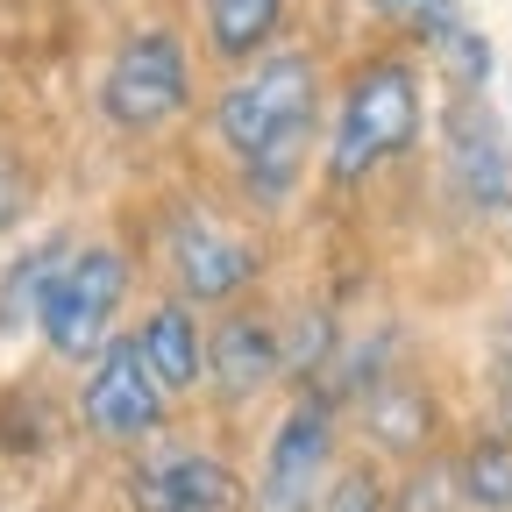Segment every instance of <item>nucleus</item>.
I'll use <instances>...</instances> for the list:
<instances>
[{
  "label": "nucleus",
  "mask_w": 512,
  "mask_h": 512,
  "mask_svg": "<svg viewBox=\"0 0 512 512\" xmlns=\"http://www.w3.org/2000/svg\"><path fill=\"white\" fill-rule=\"evenodd\" d=\"M313 114H320V72L306 50H264L235 64V79L214 100V143L235 157L242 185L264 207H285L299 164L313 150Z\"/></svg>",
  "instance_id": "1"
},
{
  "label": "nucleus",
  "mask_w": 512,
  "mask_h": 512,
  "mask_svg": "<svg viewBox=\"0 0 512 512\" xmlns=\"http://www.w3.org/2000/svg\"><path fill=\"white\" fill-rule=\"evenodd\" d=\"M420 143V72L406 57H370L342 93L328 136V185H363L377 164H392Z\"/></svg>",
  "instance_id": "2"
},
{
  "label": "nucleus",
  "mask_w": 512,
  "mask_h": 512,
  "mask_svg": "<svg viewBox=\"0 0 512 512\" xmlns=\"http://www.w3.org/2000/svg\"><path fill=\"white\" fill-rule=\"evenodd\" d=\"M192 100V50L178 29L143 22L128 29L107 57V79H100V114L121 128V136H157L164 121H178Z\"/></svg>",
  "instance_id": "3"
},
{
  "label": "nucleus",
  "mask_w": 512,
  "mask_h": 512,
  "mask_svg": "<svg viewBox=\"0 0 512 512\" xmlns=\"http://www.w3.org/2000/svg\"><path fill=\"white\" fill-rule=\"evenodd\" d=\"M128 306V256L107 249V242H86L57 264L43 306H36V328L50 342V356L64 363H93L107 342H114V320Z\"/></svg>",
  "instance_id": "4"
},
{
  "label": "nucleus",
  "mask_w": 512,
  "mask_h": 512,
  "mask_svg": "<svg viewBox=\"0 0 512 512\" xmlns=\"http://www.w3.org/2000/svg\"><path fill=\"white\" fill-rule=\"evenodd\" d=\"M164 406H171V399H164V384L150 377L136 335H114V342L93 356L86 384H79V420H86V434L121 441V448L150 441V434L164 427Z\"/></svg>",
  "instance_id": "5"
},
{
  "label": "nucleus",
  "mask_w": 512,
  "mask_h": 512,
  "mask_svg": "<svg viewBox=\"0 0 512 512\" xmlns=\"http://www.w3.org/2000/svg\"><path fill=\"white\" fill-rule=\"evenodd\" d=\"M328 463H335V406L328 392H299L264 441V484H256L264 512H306L328 491Z\"/></svg>",
  "instance_id": "6"
},
{
  "label": "nucleus",
  "mask_w": 512,
  "mask_h": 512,
  "mask_svg": "<svg viewBox=\"0 0 512 512\" xmlns=\"http://www.w3.org/2000/svg\"><path fill=\"white\" fill-rule=\"evenodd\" d=\"M164 264L178 278L185 299H200V306H228L235 292L256 285V271H264V249H256L242 228L214 221V214H178L171 235H164Z\"/></svg>",
  "instance_id": "7"
},
{
  "label": "nucleus",
  "mask_w": 512,
  "mask_h": 512,
  "mask_svg": "<svg viewBox=\"0 0 512 512\" xmlns=\"http://www.w3.org/2000/svg\"><path fill=\"white\" fill-rule=\"evenodd\" d=\"M136 512H242V484L207 448H157L128 470Z\"/></svg>",
  "instance_id": "8"
},
{
  "label": "nucleus",
  "mask_w": 512,
  "mask_h": 512,
  "mask_svg": "<svg viewBox=\"0 0 512 512\" xmlns=\"http://www.w3.org/2000/svg\"><path fill=\"white\" fill-rule=\"evenodd\" d=\"M448 171H456V192L470 207L484 214L512 207V143L498 114L484 107V93H456V107H448Z\"/></svg>",
  "instance_id": "9"
},
{
  "label": "nucleus",
  "mask_w": 512,
  "mask_h": 512,
  "mask_svg": "<svg viewBox=\"0 0 512 512\" xmlns=\"http://www.w3.org/2000/svg\"><path fill=\"white\" fill-rule=\"evenodd\" d=\"M207 377L221 384L228 406H249L264 399L271 384L285 377V335L271 328L264 313H221V328L207 335Z\"/></svg>",
  "instance_id": "10"
},
{
  "label": "nucleus",
  "mask_w": 512,
  "mask_h": 512,
  "mask_svg": "<svg viewBox=\"0 0 512 512\" xmlns=\"http://www.w3.org/2000/svg\"><path fill=\"white\" fill-rule=\"evenodd\" d=\"M136 349H143L150 377L164 384V399H185V392L207 384V328H200V313H192V299H164L136 328Z\"/></svg>",
  "instance_id": "11"
},
{
  "label": "nucleus",
  "mask_w": 512,
  "mask_h": 512,
  "mask_svg": "<svg viewBox=\"0 0 512 512\" xmlns=\"http://www.w3.org/2000/svg\"><path fill=\"white\" fill-rule=\"evenodd\" d=\"M278 22H285V0H207V43L228 64L278 50Z\"/></svg>",
  "instance_id": "12"
},
{
  "label": "nucleus",
  "mask_w": 512,
  "mask_h": 512,
  "mask_svg": "<svg viewBox=\"0 0 512 512\" xmlns=\"http://www.w3.org/2000/svg\"><path fill=\"white\" fill-rule=\"evenodd\" d=\"M64 256H72V242H64V235H50V242L22 249L15 264H8V278H0V335L36 328V306H43V292H50V278H57V264H64Z\"/></svg>",
  "instance_id": "13"
},
{
  "label": "nucleus",
  "mask_w": 512,
  "mask_h": 512,
  "mask_svg": "<svg viewBox=\"0 0 512 512\" xmlns=\"http://www.w3.org/2000/svg\"><path fill=\"white\" fill-rule=\"evenodd\" d=\"M363 420H370V434H377V441H392V448H420V434H427V406L406 392L399 377H392V384H370Z\"/></svg>",
  "instance_id": "14"
},
{
  "label": "nucleus",
  "mask_w": 512,
  "mask_h": 512,
  "mask_svg": "<svg viewBox=\"0 0 512 512\" xmlns=\"http://www.w3.org/2000/svg\"><path fill=\"white\" fill-rule=\"evenodd\" d=\"M463 498H477V505H491V512H512V441H477V448H470Z\"/></svg>",
  "instance_id": "15"
},
{
  "label": "nucleus",
  "mask_w": 512,
  "mask_h": 512,
  "mask_svg": "<svg viewBox=\"0 0 512 512\" xmlns=\"http://www.w3.org/2000/svg\"><path fill=\"white\" fill-rule=\"evenodd\" d=\"M306 512H384V491H377L370 470H342V477H328V491H320Z\"/></svg>",
  "instance_id": "16"
},
{
  "label": "nucleus",
  "mask_w": 512,
  "mask_h": 512,
  "mask_svg": "<svg viewBox=\"0 0 512 512\" xmlns=\"http://www.w3.org/2000/svg\"><path fill=\"white\" fill-rule=\"evenodd\" d=\"M384 8H392L399 22H413L420 36H434V43H441L448 29H463V22H456V0H384Z\"/></svg>",
  "instance_id": "17"
},
{
  "label": "nucleus",
  "mask_w": 512,
  "mask_h": 512,
  "mask_svg": "<svg viewBox=\"0 0 512 512\" xmlns=\"http://www.w3.org/2000/svg\"><path fill=\"white\" fill-rule=\"evenodd\" d=\"M22 200H29V178H22L8 157H0V228H8V221L22 214Z\"/></svg>",
  "instance_id": "18"
}]
</instances>
